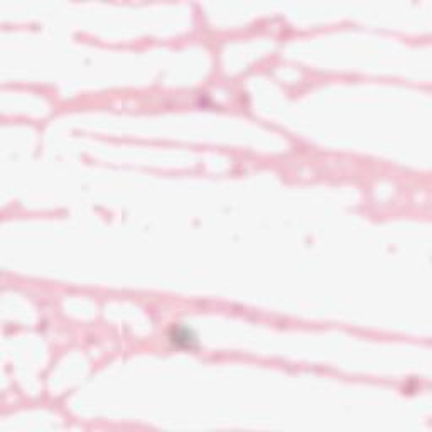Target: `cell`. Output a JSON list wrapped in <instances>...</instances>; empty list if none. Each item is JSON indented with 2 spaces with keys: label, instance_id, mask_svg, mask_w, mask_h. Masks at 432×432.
<instances>
[{
  "label": "cell",
  "instance_id": "cell-1",
  "mask_svg": "<svg viewBox=\"0 0 432 432\" xmlns=\"http://www.w3.org/2000/svg\"><path fill=\"white\" fill-rule=\"evenodd\" d=\"M173 341L176 343V345L179 346H191V341H193V336H191V332L186 330V328H179V330H176L174 328V334H173Z\"/></svg>",
  "mask_w": 432,
  "mask_h": 432
}]
</instances>
